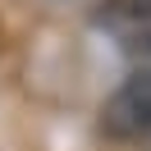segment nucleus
Here are the masks:
<instances>
[{"label": "nucleus", "instance_id": "3", "mask_svg": "<svg viewBox=\"0 0 151 151\" xmlns=\"http://www.w3.org/2000/svg\"><path fill=\"white\" fill-rule=\"evenodd\" d=\"M128 50H133L137 60H147V64H151V23H147V28H137V32H128Z\"/></svg>", "mask_w": 151, "mask_h": 151}, {"label": "nucleus", "instance_id": "1", "mask_svg": "<svg viewBox=\"0 0 151 151\" xmlns=\"http://www.w3.org/2000/svg\"><path fill=\"white\" fill-rule=\"evenodd\" d=\"M101 133L114 142H137L151 133V64L128 73L101 105Z\"/></svg>", "mask_w": 151, "mask_h": 151}, {"label": "nucleus", "instance_id": "2", "mask_svg": "<svg viewBox=\"0 0 151 151\" xmlns=\"http://www.w3.org/2000/svg\"><path fill=\"white\" fill-rule=\"evenodd\" d=\"M96 23L110 32H137L151 23V0H105L101 9H96Z\"/></svg>", "mask_w": 151, "mask_h": 151}]
</instances>
